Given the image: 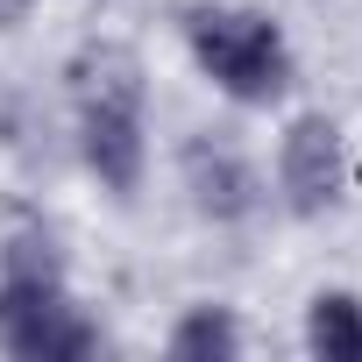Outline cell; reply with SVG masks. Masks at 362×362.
Instances as JSON below:
<instances>
[{
	"label": "cell",
	"instance_id": "obj_2",
	"mask_svg": "<svg viewBox=\"0 0 362 362\" xmlns=\"http://www.w3.org/2000/svg\"><path fill=\"white\" fill-rule=\"evenodd\" d=\"M185 50L235 107H277L291 93V43L263 8H235V0L185 8Z\"/></svg>",
	"mask_w": 362,
	"mask_h": 362
},
{
	"label": "cell",
	"instance_id": "obj_5",
	"mask_svg": "<svg viewBox=\"0 0 362 362\" xmlns=\"http://www.w3.org/2000/svg\"><path fill=\"white\" fill-rule=\"evenodd\" d=\"M0 348L22 355V362H78V355L100 348V327L86 320V305L71 291H50V298L0 313Z\"/></svg>",
	"mask_w": 362,
	"mask_h": 362
},
{
	"label": "cell",
	"instance_id": "obj_8",
	"mask_svg": "<svg viewBox=\"0 0 362 362\" xmlns=\"http://www.w3.org/2000/svg\"><path fill=\"white\" fill-rule=\"evenodd\" d=\"M29 22V0H0V29H22Z\"/></svg>",
	"mask_w": 362,
	"mask_h": 362
},
{
	"label": "cell",
	"instance_id": "obj_6",
	"mask_svg": "<svg viewBox=\"0 0 362 362\" xmlns=\"http://www.w3.org/2000/svg\"><path fill=\"white\" fill-rule=\"evenodd\" d=\"M305 348L320 362H362V298L355 291H313V305H305Z\"/></svg>",
	"mask_w": 362,
	"mask_h": 362
},
{
	"label": "cell",
	"instance_id": "obj_4",
	"mask_svg": "<svg viewBox=\"0 0 362 362\" xmlns=\"http://www.w3.org/2000/svg\"><path fill=\"white\" fill-rule=\"evenodd\" d=\"M177 177H185L192 206H199L206 221H221V228H235V221H249V214L263 206L256 163H249L228 135H214V128H199L185 149H177Z\"/></svg>",
	"mask_w": 362,
	"mask_h": 362
},
{
	"label": "cell",
	"instance_id": "obj_1",
	"mask_svg": "<svg viewBox=\"0 0 362 362\" xmlns=\"http://www.w3.org/2000/svg\"><path fill=\"white\" fill-rule=\"evenodd\" d=\"M71 107H78V156L114 199L142 185L149 128H142V57L128 43H86L71 57Z\"/></svg>",
	"mask_w": 362,
	"mask_h": 362
},
{
	"label": "cell",
	"instance_id": "obj_7",
	"mask_svg": "<svg viewBox=\"0 0 362 362\" xmlns=\"http://www.w3.org/2000/svg\"><path fill=\"white\" fill-rule=\"evenodd\" d=\"M163 348L177 362H228V355H242V320L228 305H185V320L163 334Z\"/></svg>",
	"mask_w": 362,
	"mask_h": 362
},
{
	"label": "cell",
	"instance_id": "obj_3",
	"mask_svg": "<svg viewBox=\"0 0 362 362\" xmlns=\"http://www.w3.org/2000/svg\"><path fill=\"white\" fill-rule=\"evenodd\" d=\"M277 192L298 221H320L348 192V142L327 114H298L277 142Z\"/></svg>",
	"mask_w": 362,
	"mask_h": 362
}]
</instances>
